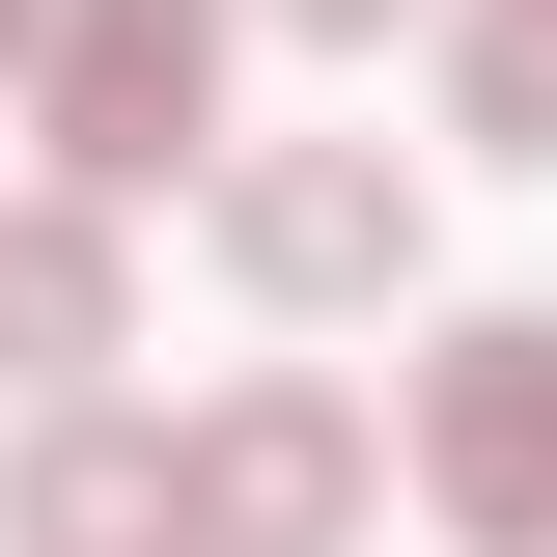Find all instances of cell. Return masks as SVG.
Here are the masks:
<instances>
[{
  "instance_id": "6da1fadb",
  "label": "cell",
  "mask_w": 557,
  "mask_h": 557,
  "mask_svg": "<svg viewBox=\"0 0 557 557\" xmlns=\"http://www.w3.org/2000/svg\"><path fill=\"white\" fill-rule=\"evenodd\" d=\"M28 139H57L84 223L168 196V168L223 139V0H57V28H28Z\"/></svg>"
},
{
  "instance_id": "7a4b0ae2",
  "label": "cell",
  "mask_w": 557,
  "mask_h": 557,
  "mask_svg": "<svg viewBox=\"0 0 557 557\" xmlns=\"http://www.w3.org/2000/svg\"><path fill=\"white\" fill-rule=\"evenodd\" d=\"M418 502L474 557H557V307H446V362H418Z\"/></svg>"
},
{
  "instance_id": "3957f363",
  "label": "cell",
  "mask_w": 557,
  "mask_h": 557,
  "mask_svg": "<svg viewBox=\"0 0 557 557\" xmlns=\"http://www.w3.org/2000/svg\"><path fill=\"white\" fill-rule=\"evenodd\" d=\"M223 278H251V307H391L418 278V168L391 139H251V168H223Z\"/></svg>"
},
{
  "instance_id": "277c9868",
  "label": "cell",
  "mask_w": 557,
  "mask_h": 557,
  "mask_svg": "<svg viewBox=\"0 0 557 557\" xmlns=\"http://www.w3.org/2000/svg\"><path fill=\"white\" fill-rule=\"evenodd\" d=\"M168 502H196V557H335L391 502V446H362V391H223L168 446Z\"/></svg>"
},
{
  "instance_id": "5b68a950",
  "label": "cell",
  "mask_w": 557,
  "mask_h": 557,
  "mask_svg": "<svg viewBox=\"0 0 557 557\" xmlns=\"http://www.w3.org/2000/svg\"><path fill=\"white\" fill-rule=\"evenodd\" d=\"M139 335V278H112V223L84 196H0V391H57L84 418V362Z\"/></svg>"
},
{
  "instance_id": "8992f818",
  "label": "cell",
  "mask_w": 557,
  "mask_h": 557,
  "mask_svg": "<svg viewBox=\"0 0 557 557\" xmlns=\"http://www.w3.org/2000/svg\"><path fill=\"white\" fill-rule=\"evenodd\" d=\"M0 557H196V502H168V446H139V418H28Z\"/></svg>"
},
{
  "instance_id": "52a82bcc",
  "label": "cell",
  "mask_w": 557,
  "mask_h": 557,
  "mask_svg": "<svg viewBox=\"0 0 557 557\" xmlns=\"http://www.w3.org/2000/svg\"><path fill=\"white\" fill-rule=\"evenodd\" d=\"M446 112H474L502 168H557V0H474V28H446Z\"/></svg>"
},
{
  "instance_id": "ba28073f",
  "label": "cell",
  "mask_w": 557,
  "mask_h": 557,
  "mask_svg": "<svg viewBox=\"0 0 557 557\" xmlns=\"http://www.w3.org/2000/svg\"><path fill=\"white\" fill-rule=\"evenodd\" d=\"M278 28H335V57H391V28H418V0H278Z\"/></svg>"
},
{
  "instance_id": "9c48e42d",
  "label": "cell",
  "mask_w": 557,
  "mask_h": 557,
  "mask_svg": "<svg viewBox=\"0 0 557 557\" xmlns=\"http://www.w3.org/2000/svg\"><path fill=\"white\" fill-rule=\"evenodd\" d=\"M28 28H57V0H0V84H28Z\"/></svg>"
}]
</instances>
